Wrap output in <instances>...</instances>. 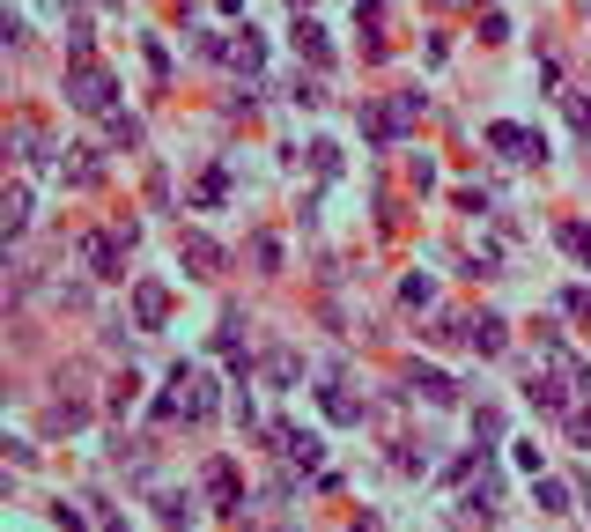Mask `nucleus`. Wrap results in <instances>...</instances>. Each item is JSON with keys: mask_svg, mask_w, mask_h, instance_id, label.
I'll list each match as a JSON object with an SVG mask.
<instances>
[{"mask_svg": "<svg viewBox=\"0 0 591 532\" xmlns=\"http://www.w3.org/2000/svg\"><path fill=\"white\" fill-rule=\"evenodd\" d=\"M133 237H141L133 222H126V230H97V237L82 244L89 274H97V281H119V274H126V252H133Z\"/></svg>", "mask_w": 591, "mask_h": 532, "instance_id": "nucleus-1", "label": "nucleus"}, {"mask_svg": "<svg viewBox=\"0 0 591 532\" xmlns=\"http://www.w3.org/2000/svg\"><path fill=\"white\" fill-rule=\"evenodd\" d=\"M178 266H185L193 281H215V274H222V244L200 237V230H185V237H178Z\"/></svg>", "mask_w": 591, "mask_h": 532, "instance_id": "nucleus-2", "label": "nucleus"}, {"mask_svg": "<svg viewBox=\"0 0 591 532\" xmlns=\"http://www.w3.org/2000/svg\"><path fill=\"white\" fill-rule=\"evenodd\" d=\"M488 141H495V156H510V163H547V141L525 133V126H488Z\"/></svg>", "mask_w": 591, "mask_h": 532, "instance_id": "nucleus-3", "label": "nucleus"}, {"mask_svg": "<svg viewBox=\"0 0 591 532\" xmlns=\"http://www.w3.org/2000/svg\"><path fill=\"white\" fill-rule=\"evenodd\" d=\"M163 318H170V289H163V281H133V326L163 333Z\"/></svg>", "mask_w": 591, "mask_h": 532, "instance_id": "nucleus-4", "label": "nucleus"}, {"mask_svg": "<svg viewBox=\"0 0 591 532\" xmlns=\"http://www.w3.org/2000/svg\"><path fill=\"white\" fill-rule=\"evenodd\" d=\"M67 97H74V111H111V74L82 67V74L67 82Z\"/></svg>", "mask_w": 591, "mask_h": 532, "instance_id": "nucleus-5", "label": "nucleus"}, {"mask_svg": "<svg viewBox=\"0 0 591 532\" xmlns=\"http://www.w3.org/2000/svg\"><path fill=\"white\" fill-rule=\"evenodd\" d=\"M289 37H296V52H303V60H311V67H326V60H333V45H326V30H318V23H311V15H303V23H296Z\"/></svg>", "mask_w": 591, "mask_h": 532, "instance_id": "nucleus-6", "label": "nucleus"}, {"mask_svg": "<svg viewBox=\"0 0 591 532\" xmlns=\"http://www.w3.org/2000/svg\"><path fill=\"white\" fill-rule=\"evenodd\" d=\"M466 340H473V348H481V355H503V318H466Z\"/></svg>", "mask_w": 591, "mask_h": 532, "instance_id": "nucleus-7", "label": "nucleus"}, {"mask_svg": "<svg viewBox=\"0 0 591 532\" xmlns=\"http://www.w3.org/2000/svg\"><path fill=\"white\" fill-rule=\"evenodd\" d=\"M318 407H326L333 422H362V399H355V392H340V385H318Z\"/></svg>", "mask_w": 591, "mask_h": 532, "instance_id": "nucleus-8", "label": "nucleus"}, {"mask_svg": "<svg viewBox=\"0 0 591 532\" xmlns=\"http://www.w3.org/2000/svg\"><path fill=\"white\" fill-rule=\"evenodd\" d=\"M555 244H562V252L577 259V266H591V222H562V230H555Z\"/></svg>", "mask_w": 591, "mask_h": 532, "instance_id": "nucleus-9", "label": "nucleus"}, {"mask_svg": "<svg viewBox=\"0 0 591 532\" xmlns=\"http://www.w3.org/2000/svg\"><path fill=\"white\" fill-rule=\"evenodd\" d=\"M207 496H222V510H237V466H230V459L207 466Z\"/></svg>", "mask_w": 591, "mask_h": 532, "instance_id": "nucleus-10", "label": "nucleus"}, {"mask_svg": "<svg viewBox=\"0 0 591 532\" xmlns=\"http://www.w3.org/2000/svg\"><path fill=\"white\" fill-rule=\"evenodd\" d=\"M525 399H532V407H547V414H562V407H569V392L555 385V377H532V385H525Z\"/></svg>", "mask_w": 591, "mask_h": 532, "instance_id": "nucleus-11", "label": "nucleus"}, {"mask_svg": "<svg viewBox=\"0 0 591 532\" xmlns=\"http://www.w3.org/2000/svg\"><path fill=\"white\" fill-rule=\"evenodd\" d=\"M414 392H429L436 407H451V399H459V385H451L444 370H414Z\"/></svg>", "mask_w": 591, "mask_h": 532, "instance_id": "nucleus-12", "label": "nucleus"}, {"mask_svg": "<svg viewBox=\"0 0 591 532\" xmlns=\"http://www.w3.org/2000/svg\"><path fill=\"white\" fill-rule=\"evenodd\" d=\"M274 436H281V451H289L296 466H311V459H318V436H303V429H274Z\"/></svg>", "mask_w": 591, "mask_h": 532, "instance_id": "nucleus-13", "label": "nucleus"}, {"mask_svg": "<svg viewBox=\"0 0 591 532\" xmlns=\"http://www.w3.org/2000/svg\"><path fill=\"white\" fill-rule=\"evenodd\" d=\"M532 496H540V510H547V518H562V510H569V488H562V481H547V473L532 481Z\"/></svg>", "mask_w": 591, "mask_h": 532, "instance_id": "nucleus-14", "label": "nucleus"}, {"mask_svg": "<svg viewBox=\"0 0 591 532\" xmlns=\"http://www.w3.org/2000/svg\"><path fill=\"white\" fill-rule=\"evenodd\" d=\"M0 215H8V230H23L30 222V185H8V207H0Z\"/></svg>", "mask_w": 591, "mask_h": 532, "instance_id": "nucleus-15", "label": "nucleus"}, {"mask_svg": "<svg viewBox=\"0 0 591 532\" xmlns=\"http://www.w3.org/2000/svg\"><path fill=\"white\" fill-rule=\"evenodd\" d=\"M266 377H274V385H296V355L274 348V355H266Z\"/></svg>", "mask_w": 591, "mask_h": 532, "instance_id": "nucleus-16", "label": "nucleus"}, {"mask_svg": "<svg viewBox=\"0 0 591 532\" xmlns=\"http://www.w3.org/2000/svg\"><path fill=\"white\" fill-rule=\"evenodd\" d=\"M569 126L591 133V89H569Z\"/></svg>", "mask_w": 591, "mask_h": 532, "instance_id": "nucleus-17", "label": "nucleus"}, {"mask_svg": "<svg viewBox=\"0 0 591 532\" xmlns=\"http://www.w3.org/2000/svg\"><path fill=\"white\" fill-rule=\"evenodd\" d=\"M230 60H237V67H259V60H266V52H259V37H252V30H244V37H237V45H230Z\"/></svg>", "mask_w": 591, "mask_h": 532, "instance_id": "nucleus-18", "label": "nucleus"}, {"mask_svg": "<svg viewBox=\"0 0 591 532\" xmlns=\"http://www.w3.org/2000/svg\"><path fill=\"white\" fill-rule=\"evenodd\" d=\"M252 259H259V274H274V266H281V244H274V237H252Z\"/></svg>", "mask_w": 591, "mask_h": 532, "instance_id": "nucleus-19", "label": "nucleus"}, {"mask_svg": "<svg viewBox=\"0 0 591 532\" xmlns=\"http://www.w3.org/2000/svg\"><path fill=\"white\" fill-rule=\"evenodd\" d=\"M222 193H230V178H222V170H207V178H200V207H215Z\"/></svg>", "mask_w": 591, "mask_h": 532, "instance_id": "nucleus-20", "label": "nucleus"}, {"mask_svg": "<svg viewBox=\"0 0 591 532\" xmlns=\"http://www.w3.org/2000/svg\"><path fill=\"white\" fill-rule=\"evenodd\" d=\"M133 399H141V377H133V370H126V377H119V385H111V407H133Z\"/></svg>", "mask_w": 591, "mask_h": 532, "instance_id": "nucleus-21", "label": "nucleus"}, {"mask_svg": "<svg viewBox=\"0 0 591 532\" xmlns=\"http://www.w3.org/2000/svg\"><path fill=\"white\" fill-rule=\"evenodd\" d=\"M562 311H569V318H584V326H591V289H569V296H562Z\"/></svg>", "mask_w": 591, "mask_h": 532, "instance_id": "nucleus-22", "label": "nucleus"}]
</instances>
